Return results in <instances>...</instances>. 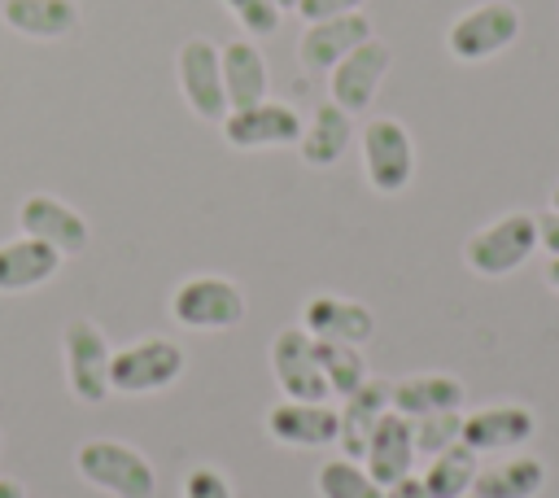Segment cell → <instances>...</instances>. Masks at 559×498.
I'll list each match as a JSON object with an SVG mask.
<instances>
[{"instance_id": "1", "label": "cell", "mask_w": 559, "mask_h": 498, "mask_svg": "<svg viewBox=\"0 0 559 498\" xmlns=\"http://www.w3.org/2000/svg\"><path fill=\"white\" fill-rule=\"evenodd\" d=\"M74 467L92 489H105L114 498H153V489H157L153 463L127 441L92 437L74 450Z\"/></svg>"}, {"instance_id": "2", "label": "cell", "mask_w": 559, "mask_h": 498, "mask_svg": "<svg viewBox=\"0 0 559 498\" xmlns=\"http://www.w3.org/2000/svg\"><path fill=\"white\" fill-rule=\"evenodd\" d=\"M524 31V17L511 0H480L472 9H463L450 31H445V48L454 61H489L498 52H507Z\"/></svg>"}, {"instance_id": "3", "label": "cell", "mask_w": 559, "mask_h": 498, "mask_svg": "<svg viewBox=\"0 0 559 498\" xmlns=\"http://www.w3.org/2000/svg\"><path fill=\"white\" fill-rule=\"evenodd\" d=\"M537 249V214L511 210L502 218H493L489 227L472 232L463 245V262L485 275V280H502L511 271H520Z\"/></svg>"}, {"instance_id": "4", "label": "cell", "mask_w": 559, "mask_h": 498, "mask_svg": "<svg viewBox=\"0 0 559 498\" xmlns=\"http://www.w3.org/2000/svg\"><path fill=\"white\" fill-rule=\"evenodd\" d=\"M183 376V349L175 341L148 336L131 341L109 358V389L114 393H157Z\"/></svg>"}, {"instance_id": "5", "label": "cell", "mask_w": 559, "mask_h": 498, "mask_svg": "<svg viewBox=\"0 0 559 498\" xmlns=\"http://www.w3.org/2000/svg\"><path fill=\"white\" fill-rule=\"evenodd\" d=\"M362 170L367 183L384 197L402 192L415 175V140L397 118H371L362 127Z\"/></svg>"}, {"instance_id": "6", "label": "cell", "mask_w": 559, "mask_h": 498, "mask_svg": "<svg viewBox=\"0 0 559 498\" xmlns=\"http://www.w3.org/2000/svg\"><path fill=\"white\" fill-rule=\"evenodd\" d=\"M175 70H179V92H183V100L197 118L223 122L231 114L227 87H223V61H218V48L210 39H201V35L183 39L179 57H175Z\"/></svg>"}, {"instance_id": "7", "label": "cell", "mask_w": 559, "mask_h": 498, "mask_svg": "<svg viewBox=\"0 0 559 498\" xmlns=\"http://www.w3.org/2000/svg\"><path fill=\"white\" fill-rule=\"evenodd\" d=\"M170 310H175V319L183 328H197V332L214 328V332H223V328H236L245 319V293L231 280H223V275H192V280H183L175 288Z\"/></svg>"}, {"instance_id": "8", "label": "cell", "mask_w": 559, "mask_h": 498, "mask_svg": "<svg viewBox=\"0 0 559 498\" xmlns=\"http://www.w3.org/2000/svg\"><path fill=\"white\" fill-rule=\"evenodd\" d=\"M389 66H393L389 44L376 39V35L362 39L349 57H341V61L328 70V92H332V100H336L345 114H367L371 100H376V92H380V83H384V74H389Z\"/></svg>"}, {"instance_id": "9", "label": "cell", "mask_w": 559, "mask_h": 498, "mask_svg": "<svg viewBox=\"0 0 559 498\" xmlns=\"http://www.w3.org/2000/svg\"><path fill=\"white\" fill-rule=\"evenodd\" d=\"M61 345H66V376H70L74 398L79 402H105V393H114L109 389L114 349H109L105 332L92 319H74V323H66Z\"/></svg>"}, {"instance_id": "10", "label": "cell", "mask_w": 559, "mask_h": 498, "mask_svg": "<svg viewBox=\"0 0 559 498\" xmlns=\"http://www.w3.org/2000/svg\"><path fill=\"white\" fill-rule=\"evenodd\" d=\"M301 114L280 100H258L245 109H231L223 118V140L231 149H275V144H297L301 140Z\"/></svg>"}, {"instance_id": "11", "label": "cell", "mask_w": 559, "mask_h": 498, "mask_svg": "<svg viewBox=\"0 0 559 498\" xmlns=\"http://www.w3.org/2000/svg\"><path fill=\"white\" fill-rule=\"evenodd\" d=\"M271 371L280 380V389L297 402H328L332 389L319 371V358H314V336L306 328H288L271 341Z\"/></svg>"}, {"instance_id": "12", "label": "cell", "mask_w": 559, "mask_h": 498, "mask_svg": "<svg viewBox=\"0 0 559 498\" xmlns=\"http://www.w3.org/2000/svg\"><path fill=\"white\" fill-rule=\"evenodd\" d=\"M533 432L537 415L524 402H498L463 415V446H472L476 454H511L524 441H533Z\"/></svg>"}, {"instance_id": "13", "label": "cell", "mask_w": 559, "mask_h": 498, "mask_svg": "<svg viewBox=\"0 0 559 498\" xmlns=\"http://www.w3.org/2000/svg\"><path fill=\"white\" fill-rule=\"evenodd\" d=\"M362 39H371V17L362 9L341 13V17H323V22H306L301 39H297V61L310 74H328L341 57H349Z\"/></svg>"}, {"instance_id": "14", "label": "cell", "mask_w": 559, "mask_h": 498, "mask_svg": "<svg viewBox=\"0 0 559 498\" xmlns=\"http://www.w3.org/2000/svg\"><path fill=\"white\" fill-rule=\"evenodd\" d=\"M17 227H22V236L52 245L57 253H83L87 249V218L74 205H66L57 197H44V192L22 201Z\"/></svg>"}, {"instance_id": "15", "label": "cell", "mask_w": 559, "mask_h": 498, "mask_svg": "<svg viewBox=\"0 0 559 498\" xmlns=\"http://www.w3.org/2000/svg\"><path fill=\"white\" fill-rule=\"evenodd\" d=\"M415 459H419V454H415V424H411L402 411H384L380 424H376L371 437H367L362 467L389 489V485H397L402 476H411Z\"/></svg>"}, {"instance_id": "16", "label": "cell", "mask_w": 559, "mask_h": 498, "mask_svg": "<svg viewBox=\"0 0 559 498\" xmlns=\"http://www.w3.org/2000/svg\"><path fill=\"white\" fill-rule=\"evenodd\" d=\"M266 432L284 446H297V450H319V446H332L336 432H341V411H332L328 402H280L266 411Z\"/></svg>"}, {"instance_id": "17", "label": "cell", "mask_w": 559, "mask_h": 498, "mask_svg": "<svg viewBox=\"0 0 559 498\" xmlns=\"http://www.w3.org/2000/svg\"><path fill=\"white\" fill-rule=\"evenodd\" d=\"M301 323L314 341H345V345H362L376 332V315L362 301L332 297V293L310 297L306 310H301Z\"/></svg>"}, {"instance_id": "18", "label": "cell", "mask_w": 559, "mask_h": 498, "mask_svg": "<svg viewBox=\"0 0 559 498\" xmlns=\"http://www.w3.org/2000/svg\"><path fill=\"white\" fill-rule=\"evenodd\" d=\"M384 411H393V384H384V380H371V376H367L354 393H345L341 432H336V446L345 450V459H358V463H362L367 437H371V428L380 424Z\"/></svg>"}, {"instance_id": "19", "label": "cell", "mask_w": 559, "mask_h": 498, "mask_svg": "<svg viewBox=\"0 0 559 498\" xmlns=\"http://www.w3.org/2000/svg\"><path fill=\"white\" fill-rule=\"evenodd\" d=\"M61 266V253L44 240H31V236H17V240H4L0 245V293H26V288H39L44 280H52Z\"/></svg>"}, {"instance_id": "20", "label": "cell", "mask_w": 559, "mask_h": 498, "mask_svg": "<svg viewBox=\"0 0 559 498\" xmlns=\"http://www.w3.org/2000/svg\"><path fill=\"white\" fill-rule=\"evenodd\" d=\"M349 140H354V114H345L336 100H323L310 114V122L301 127L297 149H301V162L306 166H332V162L345 157Z\"/></svg>"}, {"instance_id": "21", "label": "cell", "mask_w": 559, "mask_h": 498, "mask_svg": "<svg viewBox=\"0 0 559 498\" xmlns=\"http://www.w3.org/2000/svg\"><path fill=\"white\" fill-rule=\"evenodd\" d=\"M546 485V463L533 454H507L485 463L472 481V498H537Z\"/></svg>"}, {"instance_id": "22", "label": "cell", "mask_w": 559, "mask_h": 498, "mask_svg": "<svg viewBox=\"0 0 559 498\" xmlns=\"http://www.w3.org/2000/svg\"><path fill=\"white\" fill-rule=\"evenodd\" d=\"M0 22L26 39H61L79 26L74 0H0Z\"/></svg>"}, {"instance_id": "23", "label": "cell", "mask_w": 559, "mask_h": 498, "mask_svg": "<svg viewBox=\"0 0 559 498\" xmlns=\"http://www.w3.org/2000/svg\"><path fill=\"white\" fill-rule=\"evenodd\" d=\"M463 398H467L463 380L445 376V371H424V376H406V380L393 384V411H402L406 419L437 415V411H459Z\"/></svg>"}, {"instance_id": "24", "label": "cell", "mask_w": 559, "mask_h": 498, "mask_svg": "<svg viewBox=\"0 0 559 498\" xmlns=\"http://www.w3.org/2000/svg\"><path fill=\"white\" fill-rule=\"evenodd\" d=\"M218 61H223V87H227V105L231 109H245V105H258L266 100V61L258 52V44L249 39H236L227 48H218Z\"/></svg>"}, {"instance_id": "25", "label": "cell", "mask_w": 559, "mask_h": 498, "mask_svg": "<svg viewBox=\"0 0 559 498\" xmlns=\"http://www.w3.org/2000/svg\"><path fill=\"white\" fill-rule=\"evenodd\" d=\"M476 472H480V454L472 446L454 441L450 450H441V454L428 459V467H424L419 481H424L428 498H463V494H472Z\"/></svg>"}, {"instance_id": "26", "label": "cell", "mask_w": 559, "mask_h": 498, "mask_svg": "<svg viewBox=\"0 0 559 498\" xmlns=\"http://www.w3.org/2000/svg\"><path fill=\"white\" fill-rule=\"evenodd\" d=\"M319 498H384V485L358 459H328L314 472Z\"/></svg>"}, {"instance_id": "27", "label": "cell", "mask_w": 559, "mask_h": 498, "mask_svg": "<svg viewBox=\"0 0 559 498\" xmlns=\"http://www.w3.org/2000/svg\"><path fill=\"white\" fill-rule=\"evenodd\" d=\"M314 358H319V371L328 380L332 393H354L362 380H367V358L358 354V345H345V341H314Z\"/></svg>"}, {"instance_id": "28", "label": "cell", "mask_w": 559, "mask_h": 498, "mask_svg": "<svg viewBox=\"0 0 559 498\" xmlns=\"http://www.w3.org/2000/svg\"><path fill=\"white\" fill-rule=\"evenodd\" d=\"M415 424V454L432 459L441 450H450L454 441H463V415L459 411H437V415H419Z\"/></svg>"}, {"instance_id": "29", "label": "cell", "mask_w": 559, "mask_h": 498, "mask_svg": "<svg viewBox=\"0 0 559 498\" xmlns=\"http://www.w3.org/2000/svg\"><path fill=\"white\" fill-rule=\"evenodd\" d=\"M227 9H231V17L245 26V35H253V39H266V35H275L280 31V4L275 0H223Z\"/></svg>"}, {"instance_id": "30", "label": "cell", "mask_w": 559, "mask_h": 498, "mask_svg": "<svg viewBox=\"0 0 559 498\" xmlns=\"http://www.w3.org/2000/svg\"><path fill=\"white\" fill-rule=\"evenodd\" d=\"M183 498H231V485H227V476L218 467L201 463V467H192L183 476Z\"/></svg>"}, {"instance_id": "31", "label": "cell", "mask_w": 559, "mask_h": 498, "mask_svg": "<svg viewBox=\"0 0 559 498\" xmlns=\"http://www.w3.org/2000/svg\"><path fill=\"white\" fill-rule=\"evenodd\" d=\"M354 9H362V0H297L301 22H323V17H341Z\"/></svg>"}, {"instance_id": "32", "label": "cell", "mask_w": 559, "mask_h": 498, "mask_svg": "<svg viewBox=\"0 0 559 498\" xmlns=\"http://www.w3.org/2000/svg\"><path fill=\"white\" fill-rule=\"evenodd\" d=\"M537 245H542L550 258H559V210L537 214Z\"/></svg>"}, {"instance_id": "33", "label": "cell", "mask_w": 559, "mask_h": 498, "mask_svg": "<svg viewBox=\"0 0 559 498\" xmlns=\"http://www.w3.org/2000/svg\"><path fill=\"white\" fill-rule=\"evenodd\" d=\"M384 498H428V489H424V481L411 472V476H402L397 485H389V489H384Z\"/></svg>"}, {"instance_id": "34", "label": "cell", "mask_w": 559, "mask_h": 498, "mask_svg": "<svg viewBox=\"0 0 559 498\" xmlns=\"http://www.w3.org/2000/svg\"><path fill=\"white\" fill-rule=\"evenodd\" d=\"M0 498H26L22 481H13V476H0Z\"/></svg>"}, {"instance_id": "35", "label": "cell", "mask_w": 559, "mask_h": 498, "mask_svg": "<svg viewBox=\"0 0 559 498\" xmlns=\"http://www.w3.org/2000/svg\"><path fill=\"white\" fill-rule=\"evenodd\" d=\"M546 284L559 293V258H550V262H546Z\"/></svg>"}, {"instance_id": "36", "label": "cell", "mask_w": 559, "mask_h": 498, "mask_svg": "<svg viewBox=\"0 0 559 498\" xmlns=\"http://www.w3.org/2000/svg\"><path fill=\"white\" fill-rule=\"evenodd\" d=\"M550 210H559V183L550 188Z\"/></svg>"}, {"instance_id": "37", "label": "cell", "mask_w": 559, "mask_h": 498, "mask_svg": "<svg viewBox=\"0 0 559 498\" xmlns=\"http://www.w3.org/2000/svg\"><path fill=\"white\" fill-rule=\"evenodd\" d=\"M275 4H280V9H297V0H275Z\"/></svg>"}, {"instance_id": "38", "label": "cell", "mask_w": 559, "mask_h": 498, "mask_svg": "<svg viewBox=\"0 0 559 498\" xmlns=\"http://www.w3.org/2000/svg\"><path fill=\"white\" fill-rule=\"evenodd\" d=\"M463 498H472V494H463Z\"/></svg>"}]
</instances>
